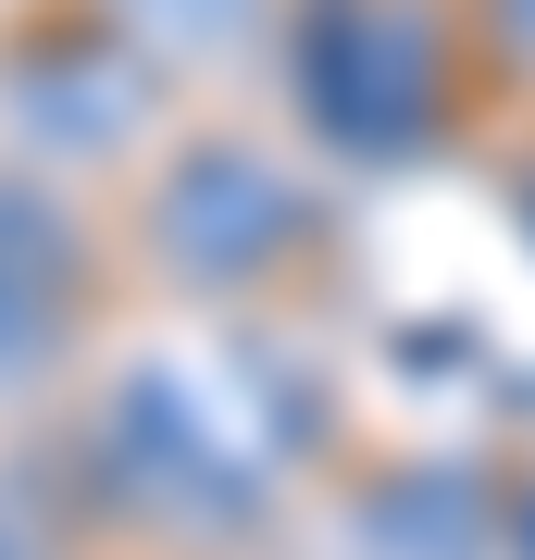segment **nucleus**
Here are the masks:
<instances>
[{
	"instance_id": "nucleus-1",
	"label": "nucleus",
	"mask_w": 535,
	"mask_h": 560,
	"mask_svg": "<svg viewBox=\"0 0 535 560\" xmlns=\"http://www.w3.org/2000/svg\"><path fill=\"white\" fill-rule=\"evenodd\" d=\"M299 249H312V187H299V162L261 150V138L199 125V138H175L162 175L138 187V261L175 300H275Z\"/></svg>"
},
{
	"instance_id": "nucleus-2",
	"label": "nucleus",
	"mask_w": 535,
	"mask_h": 560,
	"mask_svg": "<svg viewBox=\"0 0 535 560\" xmlns=\"http://www.w3.org/2000/svg\"><path fill=\"white\" fill-rule=\"evenodd\" d=\"M100 212L50 162H0V386H50L100 300Z\"/></svg>"
}]
</instances>
